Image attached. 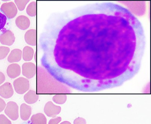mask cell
Here are the masks:
<instances>
[{"label":"cell","mask_w":151,"mask_h":124,"mask_svg":"<svg viewBox=\"0 0 151 124\" xmlns=\"http://www.w3.org/2000/svg\"><path fill=\"white\" fill-rule=\"evenodd\" d=\"M146 44L141 23L110 2L85 5L60 32L54 50L60 68L78 85L96 89L120 85L139 71Z\"/></svg>","instance_id":"cell-1"},{"label":"cell","mask_w":151,"mask_h":124,"mask_svg":"<svg viewBox=\"0 0 151 124\" xmlns=\"http://www.w3.org/2000/svg\"><path fill=\"white\" fill-rule=\"evenodd\" d=\"M15 90L19 94H22L28 91L30 87L28 80L23 77H20L15 80L13 83Z\"/></svg>","instance_id":"cell-2"},{"label":"cell","mask_w":151,"mask_h":124,"mask_svg":"<svg viewBox=\"0 0 151 124\" xmlns=\"http://www.w3.org/2000/svg\"><path fill=\"white\" fill-rule=\"evenodd\" d=\"M1 9L9 19L13 18L17 13V6L12 2L3 4L1 6Z\"/></svg>","instance_id":"cell-3"},{"label":"cell","mask_w":151,"mask_h":124,"mask_svg":"<svg viewBox=\"0 0 151 124\" xmlns=\"http://www.w3.org/2000/svg\"><path fill=\"white\" fill-rule=\"evenodd\" d=\"M22 73L28 79L33 78L36 73V65L31 62L24 63L22 66Z\"/></svg>","instance_id":"cell-4"},{"label":"cell","mask_w":151,"mask_h":124,"mask_svg":"<svg viewBox=\"0 0 151 124\" xmlns=\"http://www.w3.org/2000/svg\"><path fill=\"white\" fill-rule=\"evenodd\" d=\"M5 112L11 119L13 120H17L19 116L18 106L17 103L14 102H8Z\"/></svg>","instance_id":"cell-5"},{"label":"cell","mask_w":151,"mask_h":124,"mask_svg":"<svg viewBox=\"0 0 151 124\" xmlns=\"http://www.w3.org/2000/svg\"><path fill=\"white\" fill-rule=\"evenodd\" d=\"M14 35L10 30L5 31L0 35V42L3 45L11 46L15 41Z\"/></svg>","instance_id":"cell-6"},{"label":"cell","mask_w":151,"mask_h":124,"mask_svg":"<svg viewBox=\"0 0 151 124\" xmlns=\"http://www.w3.org/2000/svg\"><path fill=\"white\" fill-rule=\"evenodd\" d=\"M14 91L12 84L6 82L0 87V96L3 98H11L13 95Z\"/></svg>","instance_id":"cell-7"},{"label":"cell","mask_w":151,"mask_h":124,"mask_svg":"<svg viewBox=\"0 0 151 124\" xmlns=\"http://www.w3.org/2000/svg\"><path fill=\"white\" fill-rule=\"evenodd\" d=\"M61 107L55 105L51 102H47L44 107V111L47 115L49 116H54L60 113Z\"/></svg>","instance_id":"cell-8"},{"label":"cell","mask_w":151,"mask_h":124,"mask_svg":"<svg viewBox=\"0 0 151 124\" xmlns=\"http://www.w3.org/2000/svg\"><path fill=\"white\" fill-rule=\"evenodd\" d=\"M21 68L16 63L10 64L7 67V73L8 76L12 79H15L19 76L21 73Z\"/></svg>","instance_id":"cell-9"},{"label":"cell","mask_w":151,"mask_h":124,"mask_svg":"<svg viewBox=\"0 0 151 124\" xmlns=\"http://www.w3.org/2000/svg\"><path fill=\"white\" fill-rule=\"evenodd\" d=\"M16 26L22 30H27L29 27L30 22L29 19L26 16L22 15L19 16L16 20Z\"/></svg>","instance_id":"cell-10"},{"label":"cell","mask_w":151,"mask_h":124,"mask_svg":"<svg viewBox=\"0 0 151 124\" xmlns=\"http://www.w3.org/2000/svg\"><path fill=\"white\" fill-rule=\"evenodd\" d=\"M25 42L29 45L35 46L37 44V31L32 29L26 32L25 35Z\"/></svg>","instance_id":"cell-11"},{"label":"cell","mask_w":151,"mask_h":124,"mask_svg":"<svg viewBox=\"0 0 151 124\" xmlns=\"http://www.w3.org/2000/svg\"><path fill=\"white\" fill-rule=\"evenodd\" d=\"M22 53L21 49H14L9 54L7 60L10 63H17L20 61L22 57Z\"/></svg>","instance_id":"cell-12"},{"label":"cell","mask_w":151,"mask_h":124,"mask_svg":"<svg viewBox=\"0 0 151 124\" xmlns=\"http://www.w3.org/2000/svg\"><path fill=\"white\" fill-rule=\"evenodd\" d=\"M24 99L25 102L29 104L35 103L39 99V95L36 92L33 90L29 91L24 96Z\"/></svg>","instance_id":"cell-13"},{"label":"cell","mask_w":151,"mask_h":124,"mask_svg":"<svg viewBox=\"0 0 151 124\" xmlns=\"http://www.w3.org/2000/svg\"><path fill=\"white\" fill-rule=\"evenodd\" d=\"M34 55L33 49L30 46H25L22 53L23 59L25 61H29L32 60Z\"/></svg>","instance_id":"cell-14"},{"label":"cell","mask_w":151,"mask_h":124,"mask_svg":"<svg viewBox=\"0 0 151 124\" xmlns=\"http://www.w3.org/2000/svg\"><path fill=\"white\" fill-rule=\"evenodd\" d=\"M31 108L30 106L23 103L21 106V113L22 119L26 120L29 118L31 114Z\"/></svg>","instance_id":"cell-15"},{"label":"cell","mask_w":151,"mask_h":124,"mask_svg":"<svg viewBox=\"0 0 151 124\" xmlns=\"http://www.w3.org/2000/svg\"><path fill=\"white\" fill-rule=\"evenodd\" d=\"M31 122L33 124H46V118L42 114H38L32 116Z\"/></svg>","instance_id":"cell-16"},{"label":"cell","mask_w":151,"mask_h":124,"mask_svg":"<svg viewBox=\"0 0 151 124\" xmlns=\"http://www.w3.org/2000/svg\"><path fill=\"white\" fill-rule=\"evenodd\" d=\"M27 14L31 17H35L37 15V3L35 2H32L28 6L26 9Z\"/></svg>","instance_id":"cell-17"},{"label":"cell","mask_w":151,"mask_h":124,"mask_svg":"<svg viewBox=\"0 0 151 124\" xmlns=\"http://www.w3.org/2000/svg\"><path fill=\"white\" fill-rule=\"evenodd\" d=\"M67 99V97L65 94H56L53 97V101L58 104L62 105L65 103Z\"/></svg>","instance_id":"cell-18"},{"label":"cell","mask_w":151,"mask_h":124,"mask_svg":"<svg viewBox=\"0 0 151 124\" xmlns=\"http://www.w3.org/2000/svg\"><path fill=\"white\" fill-rule=\"evenodd\" d=\"M10 51V49L7 47H0V60H2L6 58Z\"/></svg>","instance_id":"cell-19"},{"label":"cell","mask_w":151,"mask_h":124,"mask_svg":"<svg viewBox=\"0 0 151 124\" xmlns=\"http://www.w3.org/2000/svg\"><path fill=\"white\" fill-rule=\"evenodd\" d=\"M29 1L16 0V1H15V3L16 4V6L18 7L19 10L20 11H23L25 9L27 4L29 2Z\"/></svg>","instance_id":"cell-20"},{"label":"cell","mask_w":151,"mask_h":124,"mask_svg":"<svg viewBox=\"0 0 151 124\" xmlns=\"http://www.w3.org/2000/svg\"><path fill=\"white\" fill-rule=\"evenodd\" d=\"M7 21L6 15L0 12V31L4 29Z\"/></svg>","instance_id":"cell-21"},{"label":"cell","mask_w":151,"mask_h":124,"mask_svg":"<svg viewBox=\"0 0 151 124\" xmlns=\"http://www.w3.org/2000/svg\"><path fill=\"white\" fill-rule=\"evenodd\" d=\"M0 124H11V121L3 115H0Z\"/></svg>","instance_id":"cell-22"},{"label":"cell","mask_w":151,"mask_h":124,"mask_svg":"<svg viewBox=\"0 0 151 124\" xmlns=\"http://www.w3.org/2000/svg\"><path fill=\"white\" fill-rule=\"evenodd\" d=\"M74 124H87V121L84 118H78L74 120Z\"/></svg>","instance_id":"cell-23"},{"label":"cell","mask_w":151,"mask_h":124,"mask_svg":"<svg viewBox=\"0 0 151 124\" xmlns=\"http://www.w3.org/2000/svg\"><path fill=\"white\" fill-rule=\"evenodd\" d=\"M6 106V102L2 98H0V112L4 110Z\"/></svg>","instance_id":"cell-24"},{"label":"cell","mask_w":151,"mask_h":124,"mask_svg":"<svg viewBox=\"0 0 151 124\" xmlns=\"http://www.w3.org/2000/svg\"><path fill=\"white\" fill-rule=\"evenodd\" d=\"M61 120V118L59 117L50 120L49 124H57Z\"/></svg>","instance_id":"cell-25"},{"label":"cell","mask_w":151,"mask_h":124,"mask_svg":"<svg viewBox=\"0 0 151 124\" xmlns=\"http://www.w3.org/2000/svg\"><path fill=\"white\" fill-rule=\"evenodd\" d=\"M6 80V77L2 72H0V85L2 84Z\"/></svg>","instance_id":"cell-26"},{"label":"cell","mask_w":151,"mask_h":124,"mask_svg":"<svg viewBox=\"0 0 151 124\" xmlns=\"http://www.w3.org/2000/svg\"><path fill=\"white\" fill-rule=\"evenodd\" d=\"M61 124H71L70 123L68 122V121H65V122H63V123Z\"/></svg>","instance_id":"cell-27"},{"label":"cell","mask_w":151,"mask_h":124,"mask_svg":"<svg viewBox=\"0 0 151 124\" xmlns=\"http://www.w3.org/2000/svg\"><path fill=\"white\" fill-rule=\"evenodd\" d=\"M21 124H33L32 123L31 121V122H30V121H29V122H24L23 123Z\"/></svg>","instance_id":"cell-28"},{"label":"cell","mask_w":151,"mask_h":124,"mask_svg":"<svg viewBox=\"0 0 151 124\" xmlns=\"http://www.w3.org/2000/svg\"><path fill=\"white\" fill-rule=\"evenodd\" d=\"M0 4H1V3H0Z\"/></svg>","instance_id":"cell-29"}]
</instances>
